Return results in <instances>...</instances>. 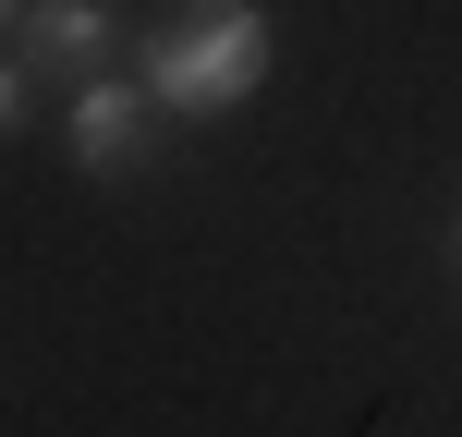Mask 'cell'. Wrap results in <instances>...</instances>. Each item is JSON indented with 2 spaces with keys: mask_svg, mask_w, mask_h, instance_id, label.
<instances>
[{
  "mask_svg": "<svg viewBox=\"0 0 462 437\" xmlns=\"http://www.w3.org/2000/svg\"><path fill=\"white\" fill-rule=\"evenodd\" d=\"M13 13H24V0H0V37H13Z\"/></svg>",
  "mask_w": 462,
  "mask_h": 437,
  "instance_id": "cell-5",
  "label": "cell"
},
{
  "mask_svg": "<svg viewBox=\"0 0 462 437\" xmlns=\"http://www.w3.org/2000/svg\"><path fill=\"white\" fill-rule=\"evenodd\" d=\"M73 159H86L97 183H134V170L159 159V110H146V86H122V73L73 86Z\"/></svg>",
  "mask_w": 462,
  "mask_h": 437,
  "instance_id": "cell-3",
  "label": "cell"
},
{
  "mask_svg": "<svg viewBox=\"0 0 462 437\" xmlns=\"http://www.w3.org/2000/svg\"><path fill=\"white\" fill-rule=\"evenodd\" d=\"M134 86H146V110H171V122L244 110V97L268 86V13H255V0H183V13L134 49Z\"/></svg>",
  "mask_w": 462,
  "mask_h": 437,
  "instance_id": "cell-1",
  "label": "cell"
},
{
  "mask_svg": "<svg viewBox=\"0 0 462 437\" xmlns=\"http://www.w3.org/2000/svg\"><path fill=\"white\" fill-rule=\"evenodd\" d=\"M13 49H24V73L97 86V73L122 61V13H110V0H24V13H13Z\"/></svg>",
  "mask_w": 462,
  "mask_h": 437,
  "instance_id": "cell-2",
  "label": "cell"
},
{
  "mask_svg": "<svg viewBox=\"0 0 462 437\" xmlns=\"http://www.w3.org/2000/svg\"><path fill=\"white\" fill-rule=\"evenodd\" d=\"M24 122V49H0V134Z\"/></svg>",
  "mask_w": 462,
  "mask_h": 437,
  "instance_id": "cell-4",
  "label": "cell"
}]
</instances>
